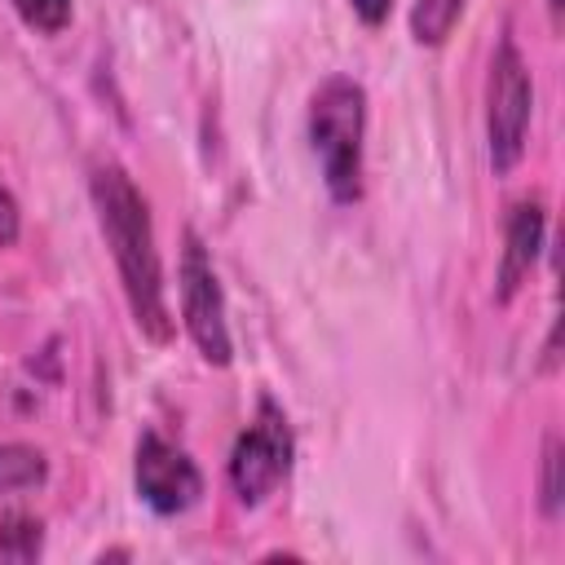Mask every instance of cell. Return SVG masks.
I'll return each instance as SVG.
<instances>
[{
    "instance_id": "6da1fadb",
    "label": "cell",
    "mask_w": 565,
    "mask_h": 565,
    "mask_svg": "<svg viewBox=\"0 0 565 565\" xmlns=\"http://www.w3.org/2000/svg\"><path fill=\"white\" fill-rule=\"evenodd\" d=\"M88 190H93L97 225H102L106 247L115 256V269H119L137 331L150 344H168L172 340V313L163 300V265H159L154 225H150V207H146L141 190L132 185V177L119 163H97Z\"/></svg>"
},
{
    "instance_id": "7a4b0ae2",
    "label": "cell",
    "mask_w": 565,
    "mask_h": 565,
    "mask_svg": "<svg viewBox=\"0 0 565 565\" xmlns=\"http://www.w3.org/2000/svg\"><path fill=\"white\" fill-rule=\"evenodd\" d=\"M362 137H366V93L349 75H331L309 97V141L322 163L327 194L335 203H358L362 194Z\"/></svg>"
},
{
    "instance_id": "3957f363",
    "label": "cell",
    "mask_w": 565,
    "mask_h": 565,
    "mask_svg": "<svg viewBox=\"0 0 565 565\" xmlns=\"http://www.w3.org/2000/svg\"><path fill=\"white\" fill-rule=\"evenodd\" d=\"M530 115H534V84H530L516 40L503 35L494 44L490 79H486V150H490V168L499 177H508L521 163Z\"/></svg>"
},
{
    "instance_id": "277c9868",
    "label": "cell",
    "mask_w": 565,
    "mask_h": 565,
    "mask_svg": "<svg viewBox=\"0 0 565 565\" xmlns=\"http://www.w3.org/2000/svg\"><path fill=\"white\" fill-rule=\"evenodd\" d=\"M291 455H296V441L282 406L274 397H260L252 424L238 433L230 450V486L238 503L256 508L265 494H274V486L291 472Z\"/></svg>"
},
{
    "instance_id": "5b68a950",
    "label": "cell",
    "mask_w": 565,
    "mask_h": 565,
    "mask_svg": "<svg viewBox=\"0 0 565 565\" xmlns=\"http://www.w3.org/2000/svg\"><path fill=\"white\" fill-rule=\"evenodd\" d=\"M177 278H181V318H185V331H190L194 349L203 353V362L230 366L234 340H230V327H225V296H221L216 269L203 252V238L194 230H185Z\"/></svg>"
},
{
    "instance_id": "8992f818",
    "label": "cell",
    "mask_w": 565,
    "mask_h": 565,
    "mask_svg": "<svg viewBox=\"0 0 565 565\" xmlns=\"http://www.w3.org/2000/svg\"><path fill=\"white\" fill-rule=\"evenodd\" d=\"M132 481H137V499L159 516L190 512L203 494V472L194 468V459L181 446H172L168 437H159L154 428H146L137 437Z\"/></svg>"
},
{
    "instance_id": "52a82bcc",
    "label": "cell",
    "mask_w": 565,
    "mask_h": 565,
    "mask_svg": "<svg viewBox=\"0 0 565 565\" xmlns=\"http://www.w3.org/2000/svg\"><path fill=\"white\" fill-rule=\"evenodd\" d=\"M543 230H547V216L534 199L516 203L512 216H508V238H503V256H499V278H494V300L508 305L521 282L530 278L539 252H543Z\"/></svg>"
},
{
    "instance_id": "ba28073f",
    "label": "cell",
    "mask_w": 565,
    "mask_h": 565,
    "mask_svg": "<svg viewBox=\"0 0 565 565\" xmlns=\"http://www.w3.org/2000/svg\"><path fill=\"white\" fill-rule=\"evenodd\" d=\"M49 477V459L26 441H0V494L35 490Z\"/></svg>"
},
{
    "instance_id": "9c48e42d",
    "label": "cell",
    "mask_w": 565,
    "mask_h": 565,
    "mask_svg": "<svg viewBox=\"0 0 565 565\" xmlns=\"http://www.w3.org/2000/svg\"><path fill=\"white\" fill-rule=\"evenodd\" d=\"M459 13H463V0H415V9H411V35L419 44L437 49V44L450 40Z\"/></svg>"
},
{
    "instance_id": "30bf717a",
    "label": "cell",
    "mask_w": 565,
    "mask_h": 565,
    "mask_svg": "<svg viewBox=\"0 0 565 565\" xmlns=\"http://www.w3.org/2000/svg\"><path fill=\"white\" fill-rule=\"evenodd\" d=\"M44 552V525L31 512H4L0 516V556L4 561H35Z\"/></svg>"
},
{
    "instance_id": "8fae6325",
    "label": "cell",
    "mask_w": 565,
    "mask_h": 565,
    "mask_svg": "<svg viewBox=\"0 0 565 565\" xmlns=\"http://www.w3.org/2000/svg\"><path fill=\"white\" fill-rule=\"evenodd\" d=\"M13 9L31 31H44V35H57L71 22V0H13Z\"/></svg>"
},
{
    "instance_id": "7c38bea8",
    "label": "cell",
    "mask_w": 565,
    "mask_h": 565,
    "mask_svg": "<svg viewBox=\"0 0 565 565\" xmlns=\"http://www.w3.org/2000/svg\"><path fill=\"white\" fill-rule=\"evenodd\" d=\"M539 508L543 516H561V437L552 433L543 446V477H539Z\"/></svg>"
},
{
    "instance_id": "4fadbf2b",
    "label": "cell",
    "mask_w": 565,
    "mask_h": 565,
    "mask_svg": "<svg viewBox=\"0 0 565 565\" xmlns=\"http://www.w3.org/2000/svg\"><path fill=\"white\" fill-rule=\"evenodd\" d=\"M18 230H22L18 199H13V190L0 181V247H13V243H18Z\"/></svg>"
},
{
    "instance_id": "5bb4252c",
    "label": "cell",
    "mask_w": 565,
    "mask_h": 565,
    "mask_svg": "<svg viewBox=\"0 0 565 565\" xmlns=\"http://www.w3.org/2000/svg\"><path fill=\"white\" fill-rule=\"evenodd\" d=\"M353 4V13L366 22V26H380L384 18H388V9H393V0H349Z\"/></svg>"
},
{
    "instance_id": "9a60e30c",
    "label": "cell",
    "mask_w": 565,
    "mask_h": 565,
    "mask_svg": "<svg viewBox=\"0 0 565 565\" xmlns=\"http://www.w3.org/2000/svg\"><path fill=\"white\" fill-rule=\"evenodd\" d=\"M547 9H552V26H561V0H547Z\"/></svg>"
}]
</instances>
